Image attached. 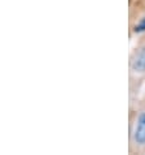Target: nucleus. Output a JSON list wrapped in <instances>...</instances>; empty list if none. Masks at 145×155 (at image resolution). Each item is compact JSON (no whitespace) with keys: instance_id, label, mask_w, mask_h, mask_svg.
<instances>
[{"instance_id":"nucleus-3","label":"nucleus","mask_w":145,"mask_h":155,"mask_svg":"<svg viewBox=\"0 0 145 155\" xmlns=\"http://www.w3.org/2000/svg\"><path fill=\"white\" fill-rule=\"evenodd\" d=\"M134 33L135 34H143L145 33V16L141 17L134 26Z\"/></svg>"},{"instance_id":"nucleus-2","label":"nucleus","mask_w":145,"mask_h":155,"mask_svg":"<svg viewBox=\"0 0 145 155\" xmlns=\"http://www.w3.org/2000/svg\"><path fill=\"white\" fill-rule=\"evenodd\" d=\"M131 71L136 73H145V46H141L135 50L130 61Z\"/></svg>"},{"instance_id":"nucleus-1","label":"nucleus","mask_w":145,"mask_h":155,"mask_svg":"<svg viewBox=\"0 0 145 155\" xmlns=\"http://www.w3.org/2000/svg\"><path fill=\"white\" fill-rule=\"evenodd\" d=\"M132 141L139 146L145 145V111L136 119L134 130H132Z\"/></svg>"}]
</instances>
